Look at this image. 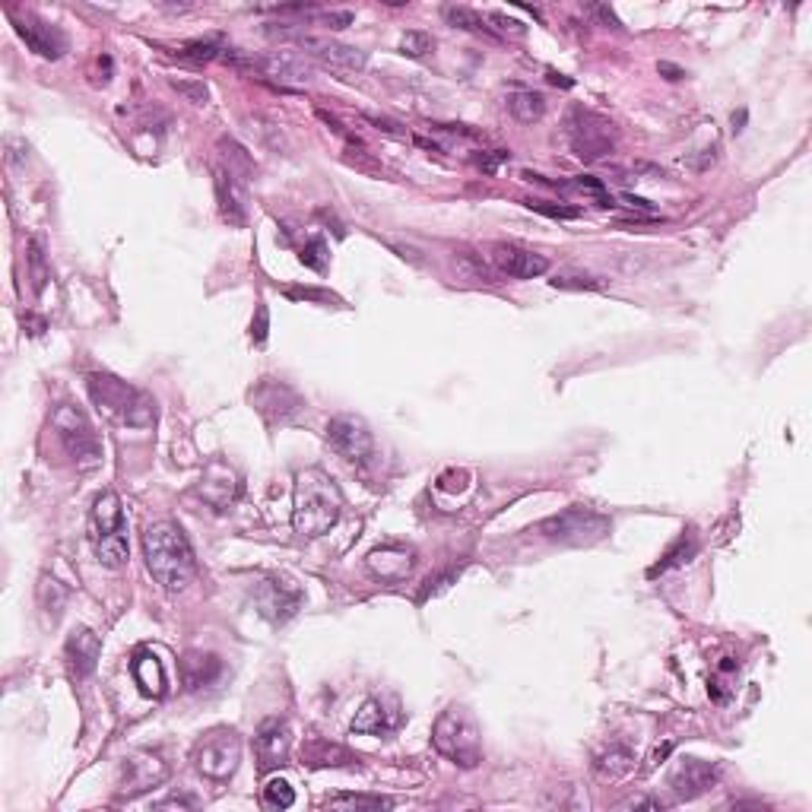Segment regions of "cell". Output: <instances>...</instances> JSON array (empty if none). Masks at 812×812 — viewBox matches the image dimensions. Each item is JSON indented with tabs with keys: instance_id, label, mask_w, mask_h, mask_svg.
Segmentation results:
<instances>
[{
	"instance_id": "cell-19",
	"label": "cell",
	"mask_w": 812,
	"mask_h": 812,
	"mask_svg": "<svg viewBox=\"0 0 812 812\" xmlns=\"http://www.w3.org/2000/svg\"><path fill=\"white\" fill-rule=\"evenodd\" d=\"M489 257H492V264L498 267V273L511 276V280H537V276H543L549 270V261L543 254L521 248V245L498 242V245H492Z\"/></svg>"
},
{
	"instance_id": "cell-1",
	"label": "cell",
	"mask_w": 812,
	"mask_h": 812,
	"mask_svg": "<svg viewBox=\"0 0 812 812\" xmlns=\"http://www.w3.org/2000/svg\"><path fill=\"white\" fill-rule=\"evenodd\" d=\"M143 556H146V568H150L156 584L162 590H169V594L188 590L197 575L194 549H191L188 537H184V530L172 521H156L146 527Z\"/></svg>"
},
{
	"instance_id": "cell-6",
	"label": "cell",
	"mask_w": 812,
	"mask_h": 812,
	"mask_svg": "<svg viewBox=\"0 0 812 812\" xmlns=\"http://www.w3.org/2000/svg\"><path fill=\"white\" fill-rule=\"evenodd\" d=\"M565 137L571 143V150H575V156H581L584 162H597L606 153H613L616 124L597 115L594 108L571 105L565 115Z\"/></svg>"
},
{
	"instance_id": "cell-12",
	"label": "cell",
	"mask_w": 812,
	"mask_h": 812,
	"mask_svg": "<svg viewBox=\"0 0 812 812\" xmlns=\"http://www.w3.org/2000/svg\"><path fill=\"white\" fill-rule=\"evenodd\" d=\"M295 45L302 48L305 58L318 61L321 67L327 70H337V73H362L365 64H368V54L356 45H343L337 39H330V35H308V32H299L292 39Z\"/></svg>"
},
{
	"instance_id": "cell-13",
	"label": "cell",
	"mask_w": 812,
	"mask_h": 812,
	"mask_svg": "<svg viewBox=\"0 0 812 812\" xmlns=\"http://www.w3.org/2000/svg\"><path fill=\"white\" fill-rule=\"evenodd\" d=\"M302 600L305 597H302L299 584L289 578H280V575H270L254 587V603H257V609H261V616H267L270 622L292 619L295 613H299Z\"/></svg>"
},
{
	"instance_id": "cell-21",
	"label": "cell",
	"mask_w": 812,
	"mask_h": 812,
	"mask_svg": "<svg viewBox=\"0 0 812 812\" xmlns=\"http://www.w3.org/2000/svg\"><path fill=\"white\" fill-rule=\"evenodd\" d=\"M64 657H67V670L73 679H86L96 673L99 667V657H102V638L80 625V629H73L67 635V644H64Z\"/></svg>"
},
{
	"instance_id": "cell-42",
	"label": "cell",
	"mask_w": 812,
	"mask_h": 812,
	"mask_svg": "<svg viewBox=\"0 0 812 812\" xmlns=\"http://www.w3.org/2000/svg\"><path fill=\"white\" fill-rule=\"evenodd\" d=\"M172 89H178L181 96L188 99V102H194V105H203V102H207V96H210L207 86H203V83H191V80H172Z\"/></svg>"
},
{
	"instance_id": "cell-26",
	"label": "cell",
	"mask_w": 812,
	"mask_h": 812,
	"mask_svg": "<svg viewBox=\"0 0 812 812\" xmlns=\"http://www.w3.org/2000/svg\"><path fill=\"white\" fill-rule=\"evenodd\" d=\"M134 679H137L140 692L150 698H162L165 692H169V676H165L162 660L153 651H140L134 657Z\"/></svg>"
},
{
	"instance_id": "cell-50",
	"label": "cell",
	"mask_w": 812,
	"mask_h": 812,
	"mask_svg": "<svg viewBox=\"0 0 812 812\" xmlns=\"http://www.w3.org/2000/svg\"><path fill=\"white\" fill-rule=\"evenodd\" d=\"M660 73H670L667 80H682V77H686V73H682L679 67H673V64H660Z\"/></svg>"
},
{
	"instance_id": "cell-7",
	"label": "cell",
	"mask_w": 812,
	"mask_h": 812,
	"mask_svg": "<svg viewBox=\"0 0 812 812\" xmlns=\"http://www.w3.org/2000/svg\"><path fill=\"white\" fill-rule=\"evenodd\" d=\"M609 518H603L600 511L594 508H584V505H571L559 514H552V518L540 521L537 530L543 540H552V543H562V546H590L603 540L609 533Z\"/></svg>"
},
{
	"instance_id": "cell-48",
	"label": "cell",
	"mask_w": 812,
	"mask_h": 812,
	"mask_svg": "<svg viewBox=\"0 0 812 812\" xmlns=\"http://www.w3.org/2000/svg\"><path fill=\"white\" fill-rule=\"evenodd\" d=\"M292 299H318V302H330L327 292H318V289H289Z\"/></svg>"
},
{
	"instance_id": "cell-2",
	"label": "cell",
	"mask_w": 812,
	"mask_h": 812,
	"mask_svg": "<svg viewBox=\"0 0 812 812\" xmlns=\"http://www.w3.org/2000/svg\"><path fill=\"white\" fill-rule=\"evenodd\" d=\"M343 514V492L324 470L311 467L295 476L292 495V527L302 540H318L330 527H337Z\"/></svg>"
},
{
	"instance_id": "cell-20",
	"label": "cell",
	"mask_w": 812,
	"mask_h": 812,
	"mask_svg": "<svg viewBox=\"0 0 812 812\" xmlns=\"http://www.w3.org/2000/svg\"><path fill=\"white\" fill-rule=\"evenodd\" d=\"M717 781H721V768L705 759H682L670 774V787L679 800H698Z\"/></svg>"
},
{
	"instance_id": "cell-24",
	"label": "cell",
	"mask_w": 812,
	"mask_h": 812,
	"mask_svg": "<svg viewBox=\"0 0 812 812\" xmlns=\"http://www.w3.org/2000/svg\"><path fill=\"white\" fill-rule=\"evenodd\" d=\"M400 724V714L397 711H387V705L381 698H368L365 705L359 708L356 721H353V733L359 736H384L397 730Z\"/></svg>"
},
{
	"instance_id": "cell-40",
	"label": "cell",
	"mask_w": 812,
	"mask_h": 812,
	"mask_svg": "<svg viewBox=\"0 0 812 812\" xmlns=\"http://www.w3.org/2000/svg\"><path fill=\"white\" fill-rule=\"evenodd\" d=\"M556 289H600V280L587 273H578V270H568V273H559L556 280H552Z\"/></svg>"
},
{
	"instance_id": "cell-33",
	"label": "cell",
	"mask_w": 812,
	"mask_h": 812,
	"mask_svg": "<svg viewBox=\"0 0 812 812\" xmlns=\"http://www.w3.org/2000/svg\"><path fill=\"white\" fill-rule=\"evenodd\" d=\"M330 809H394V800L387 797H365V793H340L327 800Z\"/></svg>"
},
{
	"instance_id": "cell-35",
	"label": "cell",
	"mask_w": 812,
	"mask_h": 812,
	"mask_svg": "<svg viewBox=\"0 0 812 812\" xmlns=\"http://www.w3.org/2000/svg\"><path fill=\"white\" fill-rule=\"evenodd\" d=\"M264 803H267L270 809H289V806L295 803V790H292V784L283 781V778H270V781L264 784Z\"/></svg>"
},
{
	"instance_id": "cell-46",
	"label": "cell",
	"mask_w": 812,
	"mask_h": 812,
	"mask_svg": "<svg viewBox=\"0 0 812 812\" xmlns=\"http://www.w3.org/2000/svg\"><path fill=\"white\" fill-rule=\"evenodd\" d=\"M505 159H511L505 150H492V153L476 156V165H479V169H486V172H495V169H498V162H505Z\"/></svg>"
},
{
	"instance_id": "cell-8",
	"label": "cell",
	"mask_w": 812,
	"mask_h": 812,
	"mask_svg": "<svg viewBox=\"0 0 812 812\" xmlns=\"http://www.w3.org/2000/svg\"><path fill=\"white\" fill-rule=\"evenodd\" d=\"M51 429L58 432L64 451L77 460L83 470L96 467L102 460V445L99 435L92 429V422L86 419V413L73 403H61L58 410L51 413Z\"/></svg>"
},
{
	"instance_id": "cell-4",
	"label": "cell",
	"mask_w": 812,
	"mask_h": 812,
	"mask_svg": "<svg viewBox=\"0 0 812 812\" xmlns=\"http://www.w3.org/2000/svg\"><path fill=\"white\" fill-rule=\"evenodd\" d=\"M432 746L460 768H476L483 762V730L464 705H451L438 714L432 727Z\"/></svg>"
},
{
	"instance_id": "cell-38",
	"label": "cell",
	"mask_w": 812,
	"mask_h": 812,
	"mask_svg": "<svg viewBox=\"0 0 812 812\" xmlns=\"http://www.w3.org/2000/svg\"><path fill=\"white\" fill-rule=\"evenodd\" d=\"M486 26L492 32H498V35H508V39H524V35H527V26L518 23V20H511V16L502 13V10H489L486 13Z\"/></svg>"
},
{
	"instance_id": "cell-16",
	"label": "cell",
	"mask_w": 812,
	"mask_h": 812,
	"mask_svg": "<svg viewBox=\"0 0 812 812\" xmlns=\"http://www.w3.org/2000/svg\"><path fill=\"white\" fill-rule=\"evenodd\" d=\"M197 495L216 511H226L238 495H242V476L229 467L226 460H210L207 470L200 473Z\"/></svg>"
},
{
	"instance_id": "cell-28",
	"label": "cell",
	"mask_w": 812,
	"mask_h": 812,
	"mask_svg": "<svg viewBox=\"0 0 812 812\" xmlns=\"http://www.w3.org/2000/svg\"><path fill=\"white\" fill-rule=\"evenodd\" d=\"M505 105L521 124H537L546 115V96L543 92H533V89H511Z\"/></svg>"
},
{
	"instance_id": "cell-29",
	"label": "cell",
	"mask_w": 812,
	"mask_h": 812,
	"mask_svg": "<svg viewBox=\"0 0 812 812\" xmlns=\"http://www.w3.org/2000/svg\"><path fill=\"white\" fill-rule=\"evenodd\" d=\"M695 552H698V537H695V530H682L679 533V540L667 549V556H663V562H657L651 568V575H660V571H670L676 565H686L695 559Z\"/></svg>"
},
{
	"instance_id": "cell-18",
	"label": "cell",
	"mask_w": 812,
	"mask_h": 812,
	"mask_svg": "<svg viewBox=\"0 0 812 812\" xmlns=\"http://www.w3.org/2000/svg\"><path fill=\"white\" fill-rule=\"evenodd\" d=\"M251 403H254V410L270 422V426H276V422H289L295 413L302 410L299 394H295L292 387L273 381V378H264L261 384H257V391H251Z\"/></svg>"
},
{
	"instance_id": "cell-36",
	"label": "cell",
	"mask_w": 812,
	"mask_h": 812,
	"mask_svg": "<svg viewBox=\"0 0 812 812\" xmlns=\"http://www.w3.org/2000/svg\"><path fill=\"white\" fill-rule=\"evenodd\" d=\"M400 51L410 54V58H426L429 51H435V39L422 29H410L400 35Z\"/></svg>"
},
{
	"instance_id": "cell-25",
	"label": "cell",
	"mask_w": 812,
	"mask_h": 812,
	"mask_svg": "<svg viewBox=\"0 0 812 812\" xmlns=\"http://www.w3.org/2000/svg\"><path fill=\"white\" fill-rule=\"evenodd\" d=\"M219 673H223V663H219L216 654L191 651V654H184V660H181V679H184V686H188V692L207 689L210 682H216Z\"/></svg>"
},
{
	"instance_id": "cell-10",
	"label": "cell",
	"mask_w": 812,
	"mask_h": 812,
	"mask_svg": "<svg viewBox=\"0 0 812 812\" xmlns=\"http://www.w3.org/2000/svg\"><path fill=\"white\" fill-rule=\"evenodd\" d=\"M191 759L203 778L229 781L238 771V765H242V736L229 727H216L194 746Z\"/></svg>"
},
{
	"instance_id": "cell-3",
	"label": "cell",
	"mask_w": 812,
	"mask_h": 812,
	"mask_svg": "<svg viewBox=\"0 0 812 812\" xmlns=\"http://www.w3.org/2000/svg\"><path fill=\"white\" fill-rule=\"evenodd\" d=\"M89 397L99 406V413L131 429H146L156 422V403L140 387L127 384L115 375H89Z\"/></svg>"
},
{
	"instance_id": "cell-22",
	"label": "cell",
	"mask_w": 812,
	"mask_h": 812,
	"mask_svg": "<svg viewBox=\"0 0 812 812\" xmlns=\"http://www.w3.org/2000/svg\"><path fill=\"white\" fill-rule=\"evenodd\" d=\"M368 571L378 578V581H403L406 575L413 571L416 565V552L413 549H406V546H394V543H387V546H378L368 552V559H365Z\"/></svg>"
},
{
	"instance_id": "cell-9",
	"label": "cell",
	"mask_w": 812,
	"mask_h": 812,
	"mask_svg": "<svg viewBox=\"0 0 812 812\" xmlns=\"http://www.w3.org/2000/svg\"><path fill=\"white\" fill-rule=\"evenodd\" d=\"M223 61L238 67V70H251L261 73V77L280 83V86H305L311 80V70L305 64L302 54L295 51H270V54H251V51H238L226 48Z\"/></svg>"
},
{
	"instance_id": "cell-11",
	"label": "cell",
	"mask_w": 812,
	"mask_h": 812,
	"mask_svg": "<svg viewBox=\"0 0 812 812\" xmlns=\"http://www.w3.org/2000/svg\"><path fill=\"white\" fill-rule=\"evenodd\" d=\"M165 778H169V762L162 759V752H156V749H137V752L127 755L124 765H121L118 797L121 800H137L140 793L165 784Z\"/></svg>"
},
{
	"instance_id": "cell-47",
	"label": "cell",
	"mask_w": 812,
	"mask_h": 812,
	"mask_svg": "<svg viewBox=\"0 0 812 812\" xmlns=\"http://www.w3.org/2000/svg\"><path fill=\"white\" fill-rule=\"evenodd\" d=\"M191 806H197L191 797H169V800H162V803H156L153 809H191Z\"/></svg>"
},
{
	"instance_id": "cell-41",
	"label": "cell",
	"mask_w": 812,
	"mask_h": 812,
	"mask_svg": "<svg viewBox=\"0 0 812 812\" xmlns=\"http://www.w3.org/2000/svg\"><path fill=\"white\" fill-rule=\"evenodd\" d=\"M311 16H315V23L330 26V29H346V26H353V20H356L349 10H324V13H311Z\"/></svg>"
},
{
	"instance_id": "cell-44",
	"label": "cell",
	"mask_w": 812,
	"mask_h": 812,
	"mask_svg": "<svg viewBox=\"0 0 812 812\" xmlns=\"http://www.w3.org/2000/svg\"><path fill=\"white\" fill-rule=\"evenodd\" d=\"M267 327H270V321H267V305H264V302H257V321L251 324V340H254V343H264V340H267Z\"/></svg>"
},
{
	"instance_id": "cell-49",
	"label": "cell",
	"mask_w": 812,
	"mask_h": 812,
	"mask_svg": "<svg viewBox=\"0 0 812 812\" xmlns=\"http://www.w3.org/2000/svg\"><path fill=\"white\" fill-rule=\"evenodd\" d=\"M622 200L629 203V207H638V210H644V213H651V210H654L648 200H641V197H632V194H622Z\"/></svg>"
},
{
	"instance_id": "cell-39",
	"label": "cell",
	"mask_w": 812,
	"mask_h": 812,
	"mask_svg": "<svg viewBox=\"0 0 812 812\" xmlns=\"http://www.w3.org/2000/svg\"><path fill=\"white\" fill-rule=\"evenodd\" d=\"M302 264L311 267V270H318V273L327 270L330 254H327V242H324L321 235H315V238H311V242H305V248H302Z\"/></svg>"
},
{
	"instance_id": "cell-51",
	"label": "cell",
	"mask_w": 812,
	"mask_h": 812,
	"mask_svg": "<svg viewBox=\"0 0 812 812\" xmlns=\"http://www.w3.org/2000/svg\"><path fill=\"white\" fill-rule=\"evenodd\" d=\"M549 80L556 83V86H571V80H565L562 73H556V70H549Z\"/></svg>"
},
{
	"instance_id": "cell-43",
	"label": "cell",
	"mask_w": 812,
	"mask_h": 812,
	"mask_svg": "<svg viewBox=\"0 0 812 812\" xmlns=\"http://www.w3.org/2000/svg\"><path fill=\"white\" fill-rule=\"evenodd\" d=\"M527 207H530V210H537V213H546V216H552V219H575V216H581L578 207H552V203H540V200H530Z\"/></svg>"
},
{
	"instance_id": "cell-14",
	"label": "cell",
	"mask_w": 812,
	"mask_h": 812,
	"mask_svg": "<svg viewBox=\"0 0 812 812\" xmlns=\"http://www.w3.org/2000/svg\"><path fill=\"white\" fill-rule=\"evenodd\" d=\"M327 445L334 448L343 460H365L375 448L372 429L365 426V419L359 416H334L327 422Z\"/></svg>"
},
{
	"instance_id": "cell-23",
	"label": "cell",
	"mask_w": 812,
	"mask_h": 812,
	"mask_svg": "<svg viewBox=\"0 0 812 812\" xmlns=\"http://www.w3.org/2000/svg\"><path fill=\"white\" fill-rule=\"evenodd\" d=\"M216 200L219 210H223V219H229L232 226H245V184L238 175H232L229 169H216Z\"/></svg>"
},
{
	"instance_id": "cell-31",
	"label": "cell",
	"mask_w": 812,
	"mask_h": 812,
	"mask_svg": "<svg viewBox=\"0 0 812 812\" xmlns=\"http://www.w3.org/2000/svg\"><path fill=\"white\" fill-rule=\"evenodd\" d=\"M441 16L454 26V29H464V32H476V35H492V29L486 26V16L483 13H476L470 7H445L441 10Z\"/></svg>"
},
{
	"instance_id": "cell-5",
	"label": "cell",
	"mask_w": 812,
	"mask_h": 812,
	"mask_svg": "<svg viewBox=\"0 0 812 812\" xmlns=\"http://www.w3.org/2000/svg\"><path fill=\"white\" fill-rule=\"evenodd\" d=\"M89 537L105 568H124L127 556H131V546H127V521L121 511V498L115 492H102L92 502Z\"/></svg>"
},
{
	"instance_id": "cell-17",
	"label": "cell",
	"mask_w": 812,
	"mask_h": 812,
	"mask_svg": "<svg viewBox=\"0 0 812 812\" xmlns=\"http://www.w3.org/2000/svg\"><path fill=\"white\" fill-rule=\"evenodd\" d=\"M13 26H16V32H20V39L26 42V48L39 54V58H45V61H58V58H64V51H67V35H64L58 26L45 23L42 16H35V13L13 16Z\"/></svg>"
},
{
	"instance_id": "cell-27",
	"label": "cell",
	"mask_w": 812,
	"mask_h": 812,
	"mask_svg": "<svg viewBox=\"0 0 812 812\" xmlns=\"http://www.w3.org/2000/svg\"><path fill=\"white\" fill-rule=\"evenodd\" d=\"M635 752L625 746V743H613L609 749H603L600 755H597V762H594V771L600 774V778H606V781H619V778H625V774L629 771H635Z\"/></svg>"
},
{
	"instance_id": "cell-45",
	"label": "cell",
	"mask_w": 812,
	"mask_h": 812,
	"mask_svg": "<svg viewBox=\"0 0 812 812\" xmlns=\"http://www.w3.org/2000/svg\"><path fill=\"white\" fill-rule=\"evenodd\" d=\"M587 13H590V16H597V20H600L603 26H613V29H622V23L616 20V13H613V10H609V7H603V4H590V7H587Z\"/></svg>"
},
{
	"instance_id": "cell-34",
	"label": "cell",
	"mask_w": 812,
	"mask_h": 812,
	"mask_svg": "<svg viewBox=\"0 0 812 812\" xmlns=\"http://www.w3.org/2000/svg\"><path fill=\"white\" fill-rule=\"evenodd\" d=\"M26 261H29V276H32V286H35V292H42L45 289V283L51 280V267H48V261H45V251H42V245L35 242H29V248H26Z\"/></svg>"
},
{
	"instance_id": "cell-32",
	"label": "cell",
	"mask_w": 812,
	"mask_h": 812,
	"mask_svg": "<svg viewBox=\"0 0 812 812\" xmlns=\"http://www.w3.org/2000/svg\"><path fill=\"white\" fill-rule=\"evenodd\" d=\"M64 603H67V590L58 581H54V578H42V584H39V606L45 609V613H51V622L61 619Z\"/></svg>"
},
{
	"instance_id": "cell-15",
	"label": "cell",
	"mask_w": 812,
	"mask_h": 812,
	"mask_svg": "<svg viewBox=\"0 0 812 812\" xmlns=\"http://www.w3.org/2000/svg\"><path fill=\"white\" fill-rule=\"evenodd\" d=\"M292 752V730L280 717H267L254 733V755H257V771L270 774L289 762Z\"/></svg>"
},
{
	"instance_id": "cell-37",
	"label": "cell",
	"mask_w": 812,
	"mask_h": 812,
	"mask_svg": "<svg viewBox=\"0 0 812 812\" xmlns=\"http://www.w3.org/2000/svg\"><path fill=\"white\" fill-rule=\"evenodd\" d=\"M565 188H571V191H578V194L590 197L594 203H600V207H613V197H609V191L603 188V181H600V178L581 175V178H575L571 184H565Z\"/></svg>"
},
{
	"instance_id": "cell-30",
	"label": "cell",
	"mask_w": 812,
	"mask_h": 812,
	"mask_svg": "<svg viewBox=\"0 0 812 812\" xmlns=\"http://www.w3.org/2000/svg\"><path fill=\"white\" fill-rule=\"evenodd\" d=\"M226 54V45H223V35H207V39H194L188 45H181L178 58L184 61H194V64H207L213 58H223Z\"/></svg>"
}]
</instances>
